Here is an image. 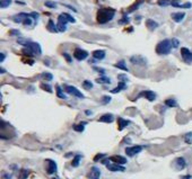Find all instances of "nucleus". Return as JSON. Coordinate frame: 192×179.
<instances>
[{
    "label": "nucleus",
    "instance_id": "f257e3e1",
    "mask_svg": "<svg viewBox=\"0 0 192 179\" xmlns=\"http://www.w3.org/2000/svg\"><path fill=\"white\" fill-rule=\"evenodd\" d=\"M114 15H115V10L113 8H101L97 11L96 18L100 24H106L107 22L113 19Z\"/></svg>",
    "mask_w": 192,
    "mask_h": 179
},
{
    "label": "nucleus",
    "instance_id": "f03ea898",
    "mask_svg": "<svg viewBox=\"0 0 192 179\" xmlns=\"http://www.w3.org/2000/svg\"><path fill=\"white\" fill-rule=\"evenodd\" d=\"M172 41L171 40H163L156 46V53L159 55H167L172 50Z\"/></svg>",
    "mask_w": 192,
    "mask_h": 179
},
{
    "label": "nucleus",
    "instance_id": "7ed1b4c3",
    "mask_svg": "<svg viewBox=\"0 0 192 179\" xmlns=\"http://www.w3.org/2000/svg\"><path fill=\"white\" fill-rule=\"evenodd\" d=\"M17 42L19 44H22V45H24L25 47L30 49L33 52V54H35V55H41L42 54V49H41V45L38 43L32 42V41H27V40H23V38L18 40Z\"/></svg>",
    "mask_w": 192,
    "mask_h": 179
},
{
    "label": "nucleus",
    "instance_id": "20e7f679",
    "mask_svg": "<svg viewBox=\"0 0 192 179\" xmlns=\"http://www.w3.org/2000/svg\"><path fill=\"white\" fill-rule=\"evenodd\" d=\"M68 23H69V21L67 19L65 14L59 15V17H58V24H57L58 30L59 32H65V30H67V24Z\"/></svg>",
    "mask_w": 192,
    "mask_h": 179
},
{
    "label": "nucleus",
    "instance_id": "39448f33",
    "mask_svg": "<svg viewBox=\"0 0 192 179\" xmlns=\"http://www.w3.org/2000/svg\"><path fill=\"white\" fill-rule=\"evenodd\" d=\"M63 89H65V91L68 93L69 95H73L75 97H77V98H84V95L74 86H69V85H65L63 86Z\"/></svg>",
    "mask_w": 192,
    "mask_h": 179
},
{
    "label": "nucleus",
    "instance_id": "423d86ee",
    "mask_svg": "<svg viewBox=\"0 0 192 179\" xmlns=\"http://www.w3.org/2000/svg\"><path fill=\"white\" fill-rule=\"evenodd\" d=\"M181 55H182V59L183 61L186 62V63H192V52L189 49L186 47H182L181 49Z\"/></svg>",
    "mask_w": 192,
    "mask_h": 179
},
{
    "label": "nucleus",
    "instance_id": "0eeeda50",
    "mask_svg": "<svg viewBox=\"0 0 192 179\" xmlns=\"http://www.w3.org/2000/svg\"><path fill=\"white\" fill-rule=\"evenodd\" d=\"M87 57H88V52L82 50V49H76L74 51V57L76 60H78V61H82Z\"/></svg>",
    "mask_w": 192,
    "mask_h": 179
},
{
    "label": "nucleus",
    "instance_id": "6e6552de",
    "mask_svg": "<svg viewBox=\"0 0 192 179\" xmlns=\"http://www.w3.org/2000/svg\"><path fill=\"white\" fill-rule=\"evenodd\" d=\"M103 163L106 165V168H107L110 171H124V170H126V168H124L123 166L118 165V163H109L106 160H104Z\"/></svg>",
    "mask_w": 192,
    "mask_h": 179
},
{
    "label": "nucleus",
    "instance_id": "1a4fd4ad",
    "mask_svg": "<svg viewBox=\"0 0 192 179\" xmlns=\"http://www.w3.org/2000/svg\"><path fill=\"white\" fill-rule=\"evenodd\" d=\"M141 150H142V146L141 145H134V146L127 148L126 153L128 157H134L136 154H138L139 152H141Z\"/></svg>",
    "mask_w": 192,
    "mask_h": 179
},
{
    "label": "nucleus",
    "instance_id": "9d476101",
    "mask_svg": "<svg viewBox=\"0 0 192 179\" xmlns=\"http://www.w3.org/2000/svg\"><path fill=\"white\" fill-rule=\"evenodd\" d=\"M46 172L49 173V175H52V173H54V172H57V163H55V161H53L51 159H48L46 161Z\"/></svg>",
    "mask_w": 192,
    "mask_h": 179
},
{
    "label": "nucleus",
    "instance_id": "9b49d317",
    "mask_svg": "<svg viewBox=\"0 0 192 179\" xmlns=\"http://www.w3.org/2000/svg\"><path fill=\"white\" fill-rule=\"evenodd\" d=\"M130 62L133 63V64H138V65H145L147 63L146 59L140 57V55H133V57H130Z\"/></svg>",
    "mask_w": 192,
    "mask_h": 179
},
{
    "label": "nucleus",
    "instance_id": "f8f14e48",
    "mask_svg": "<svg viewBox=\"0 0 192 179\" xmlns=\"http://www.w3.org/2000/svg\"><path fill=\"white\" fill-rule=\"evenodd\" d=\"M140 97H146L149 101H154L156 99V93L154 91H150V90H146V91H142V93H139L138 98Z\"/></svg>",
    "mask_w": 192,
    "mask_h": 179
},
{
    "label": "nucleus",
    "instance_id": "ddd939ff",
    "mask_svg": "<svg viewBox=\"0 0 192 179\" xmlns=\"http://www.w3.org/2000/svg\"><path fill=\"white\" fill-rule=\"evenodd\" d=\"M30 16V14H26V13H21V14H17V15H15L14 17H13V21L15 23H17V24H23L24 23V21L27 18Z\"/></svg>",
    "mask_w": 192,
    "mask_h": 179
},
{
    "label": "nucleus",
    "instance_id": "4468645a",
    "mask_svg": "<svg viewBox=\"0 0 192 179\" xmlns=\"http://www.w3.org/2000/svg\"><path fill=\"white\" fill-rule=\"evenodd\" d=\"M111 161H113L114 163H118V165H126L127 163V159L124 157H121V156H113V157L109 158Z\"/></svg>",
    "mask_w": 192,
    "mask_h": 179
},
{
    "label": "nucleus",
    "instance_id": "2eb2a0df",
    "mask_svg": "<svg viewBox=\"0 0 192 179\" xmlns=\"http://www.w3.org/2000/svg\"><path fill=\"white\" fill-rule=\"evenodd\" d=\"M100 176H101V171L97 167H92L90 169V172H89L88 177L92 179H100Z\"/></svg>",
    "mask_w": 192,
    "mask_h": 179
},
{
    "label": "nucleus",
    "instance_id": "dca6fc26",
    "mask_svg": "<svg viewBox=\"0 0 192 179\" xmlns=\"http://www.w3.org/2000/svg\"><path fill=\"white\" fill-rule=\"evenodd\" d=\"M185 166H186V162H185L184 158L180 157L175 160V167H176L177 170H183L185 168Z\"/></svg>",
    "mask_w": 192,
    "mask_h": 179
},
{
    "label": "nucleus",
    "instance_id": "f3484780",
    "mask_svg": "<svg viewBox=\"0 0 192 179\" xmlns=\"http://www.w3.org/2000/svg\"><path fill=\"white\" fill-rule=\"evenodd\" d=\"M185 17L184 13H174L172 14V19L174 21L175 23H181Z\"/></svg>",
    "mask_w": 192,
    "mask_h": 179
},
{
    "label": "nucleus",
    "instance_id": "a211bd4d",
    "mask_svg": "<svg viewBox=\"0 0 192 179\" xmlns=\"http://www.w3.org/2000/svg\"><path fill=\"white\" fill-rule=\"evenodd\" d=\"M114 121V116L112 114H105L100 117V122L102 123H112Z\"/></svg>",
    "mask_w": 192,
    "mask_h": 179
},
{
    "label": "nucleus",
    "instance_id": "6ab92c4d",
    "mask_svg": "<svg viewBox=\"0 0 192 179\" xmlns=\"http://www.w3.org/2000/svg\"><path fill=\"white\" fill-rule=\"evenodd\" d=\"M146 26L149 30H155L157 27H158V23H156L155 21L153 19H147L146 21Z\"/></svg>",
    "mask_w": 192,
    "mask_h": 179
},
{
    "label": "nucleus",
    "instance_id": "aec40b11",
    "mask_svg": "<svg viewBox=\"0 0 192 179\" xmlns=\"http://www.w3.org/2000/svg\"><path fill=\"white\" fill-rule=\"evenodd\" d=\"M93 57L96 60H103L105 57V51L103 50H96L93 52Z\"/></svg>",
    "mask_w": 192,
    "mask_h": 179
},
{
    "label": "nucleus",
    "instance_id": "412c9836",
    "mask_svg": "<svg viewBox=\"0 0 192 179\" xmlns=\"http://www.w3.org/2000/svg\"><path fill=\"white\" fill-rule=\"evenodd\" d=\"M127 88V83L126 82H123V81H121V82H119V85L117 88H114V89H112L111 93H120V91H122V90H124Z\"/></svg>",
    "mask_w": 192,
    "mask_h": 179
},
{
    "label": "nucleus",
    "instance_id": "4be33fe9",
    "mask_svg": "<svg viewBox=\"0 0 192 179\" xmlns=\"http://www.w3.org/2000/svg\"><path fill=\"white\" fill-rule=\"evenodd\" d=\"M118 123H119V129H120V131H122V129H124L126 126H128V125L130 124V121H128V120H123V118L119 117Z\"/></svg>",
    "mask_w": 192,
    "mask_h": 179
},
{
    "label": "nucleus",
    "instance_id": "5701e85b",
    "mask_svg": "<svg viewBox=\"0 0 192 179\" xmlns=\"http://www.w3.org/2000/svg\"><path fill=\"white\" fill-rule=\"evenodd\" d=\"M46 28L49 29L51 33H57V32H59V30H58V27H57V25L53 23V21H52V19H50V21H49V23H48V26H46Z\"/></svg>",
    "mask_w": 192,
    "mask_h": 179
},
{
    "label": "nucleus",
    "instance_id": "b1692460",
    "mask_svg": "<svg viewBox=\"0 0 192 179\" xmlns=\"http://www.w3.org/2000/svg\"><path fill=\"white\" fill-rule=\"evenodd\" d=\"M55 89H57V96L59 97V98H61V99H66L67 98V96L65 95V93L62 91V89H61V87L60 86H55Z\"/></svg>",
    "mask_w": 192,
    "mask_h": 179
},
{
    "label": "nucleus",
    "instance_id": "393cba45",
    "mask_svg": "<svg viewBox=\"0 0 192 179\" xmlns=\"http://www.w3.org/2000/svg\"><path fill=\"white\" fill-rule=\"evenodd\" d=\"M96 82H98V83H111V79L103 76V77H101V78L96 79Z\"/></svg>",
    "mask_w": 192,
    "mask_h": 179
},
{
    "label": "nucleus",
    "instance_id": "a878e982",
    "mask_svg": "<svg viewBox=\"0 0 192 179\" xmlns=\"http://www.w3.org/2000/svg\"><path fill=\"white\" fill-rule=\"evenodd\" d=\"M28 175H30V171H28V170H26V169H22L21 172H19L18 179H26L27 177H28Z\"/></svg>",
    "mask_w": 192,
    "mask_h": 179
},
{
    "label": "nucleus",
    "instance_id": "bb28decb",
    "mask_svg": "<svg viewBox=\"0 0 192 179\" xmlns=\"http://www.w3.org/2000/svg\"><path fill=\"white\" fill-rule=\"evenodd\" d=\"M165 105L169 106V107H177V101L174 100V99H166Z\"/></svg>",
    "mask_w": 192,
    "mask_h": 179
},
{
    "label": "nucleus",
    "instance_id": "cd10ccee",
    "mask_svg": "<svg viewBox=\"0 0 192 179\" xmlns=\"http://www.w3.org/2000/svg\"><path fill=\"white\" fill-rule=\"evenodd\" d=\"M81 156L80 154H77V156H75V158H74V160H73V167H78L79 166V162H80V160H81Z\"/></svg>",
    "mask_w": 192,
    "mask_h": 179
},
{
    "label": "nucleus",
    "instance_id": "c85d7f7f",
    "mask_svg": "<svg viewBox=\"0 0 192 179\" xmlns=\"http://www.w3.org/2000/svg\"><path fill=\"white\" fill-rule=\"evenodd\" d=\"M172 1L173 0H158V5L159 6H162V7H166V6H169V5H172Z\"/></svg>",
    "mask_w": 192,
    "mask_h": 179
},
{
    "label": "nucleus",
    "instance_id": "c756f323",
    "mask_svg": "<svg viewBox=\"0 0 192 179\" xmlns=\"http://www.w3.org/2000/svg\"><path fill=\"white\" fill-rule=\"evenodd\" d=\"M85 124H86V123H80V124L74 125V129L75 131H77V132H82L84 129H85Z\"/></svg>",
    "mask_w": 192,
    "mask_h": 179
},
{
    "label": "nucleus",
    "instance_id": "7c9ffc66",
    "mask_svg": "<svg viewBox=\"0 0 192 179\" xmlns=\"http://www.w3.org/2000/svg\"><path fill=\"white\" fill-rule=\"evenodd\" d=\"M115 67H117V68H119V69H121V70L128 71V68L126 67V62H124V61H120L119 63H117V64H115Z\"/></svg>",
    "mask_w": 192,
    "mask_h": 179
},
{
    "label": "nucleus",
    "instance_id": "2f4dec72",
    "mask_svg": "<svg viewBox=\"0 0 192 179\" xmlns=\"http://www.w3.org/2000/svg\"><path fill=\"white\" fill-rule=\"evenodd\" d=\"M82 87H84L85 89L89 90V89H92V88H93V83H92L90 81H88V80H85V81L82 82Z\"/></svg>",
    "mask_w": 192,
    "mask_h": 179
},
{
    "label": "nucleus",
    "instance_id": "473e14b6",
    "mask_svg": "<svg viewBox=\"0 0 192 179\" xmlns=\"http://www.w3.org/2000/svg\"><path fill=\"white\" fill-rule=\"evenodd\" d=\"M11 4V0H1L0 1V6L1 8H7Z\"/></svg>",
    "mask_w": 192,
    "mask_h": 179
},
{
    "label": "nucleus",
    "instance_id": "72a5a7b5",
    "mask_svg": "<svg viewBox=\"0 0 192 179\" xmlns=\"http://www.w3.org/2000/svg\"><path fill=\"white\" fill-rule=\"evenodd\" d=\"M140 4H142V0H139L138 2H136V4L133 5L132 7H130V9H129V11H134L136 9H138V7L140 6Z\"/></svg>",
    "mask_w": 192,
    "mask_h": 179
},
{
    "label": "nucleus",
    "instance_id": "f704fd0d",
    "mask_svg": "<svg viewBox=\"0 0 192 179\" xmlns=\"http://www.w3.org/2000/svg\"><path fill=\"white\" fill-rule=\"evenodd\" d=\"M46 7H49V8H57V4L55 2H52V1H45V4H44Z\"/></svg>",
    "mask_w": 192,
    "mask_h": 179
},
{
    "label": "nucleus",
    "instance_id": "c9c22d12",
    "mask_svg": "<svg viewBox=\"0 0 192 179\" xmlns=\"http://www.w3.org/2000/svg\"><path fill=\"white\" fill-rule=\"evenodd\" d=\"M171 41H172V46H173L174 49L178 47V45H180V41H178L177 38H173V40H171Z\"/></svg>",
    "mask_w": 192,
    "mask_h": 179
},
{
    "label": "nucleus",
    "instance_id": "e433bc0d",
    "mask_svg": "<svg viewBox=\"0 0 192 179\" xmlns=\"http://www.w3.org/2000/svg\"><path fill=\"white\" fill-rule=\"evenodd\" d=\"M42 76H43V78L46 79V80H49V81H51L52 79H53V76H52L51 73H49V72H45Z\"/></svg>",
    "mask_w": 192,
    "mask_h": 179
},
{
    "label": "nucleus",
    "instance_id": "4c0bfd02",
    "mask_svg": "<svg viewBox=\"0 0 192 179\" xmlns=\"http://www.w3.org/2000/svg\"><path fill=\"white\" fill-rule=\"evenodd\" d=\"M102 101H103L104 105H106V104H109L111 101V97L110 96H103L102 97Z\"/></svg>",
    "mask_w": 192,
    "mask_h": 179
},
{
    "label": "nucleus",
    "instance_id": "58836bf2",
    "mask_svg": "<svg viewBox=\"0 0 192 179\" xmlns=\"http://www.w3.org/2000/svg\"><path fill=\"white\" fill-rule=\"evenodd\" d=\"M41 87L44 89V90H46L48 93H52V89H51V87L49 86V85H45V83H42L41 85Z\"/></svg>",
    "mask_w": 192,
    "mask_h": 179
},
{
    "label": "nucleus",
    "instance_id": "ea45409f",
    "mask_svg": "<svg viewBox=\"0 0 192 179\" xmlns=\"http://www.w3.org/2000/svg\"><path fill=\"white\" fill-rule=\"evenodd\" d=\"M129 22H130V18L127 17V16H123V18H122L119 23H120V24H127V23H129Z\"/></svg>",
    "mask_w": 192,
    "mask_h": 179
},
{
    "label": "nucleus",
    "instance_id": "a19ab883",
    "mask_svg": "<svg viewBox=\"0 0 192 179\" xmlns=\"http://www.w3.org/2000/svg\"><path fill=\"white\" fill-rule=\"evenodd\" d=\"M63 14H65V16H66V17H67V19L69 21V23H75V22H76V21H75V18H74V17H71V16H70V15H69V14H67V13H63Z\"/></svg>",
    "mask_w": 192,
    "mask_h": 179
},
{
    "label": "nucleus",
    "instance_id": "79ce46f5",
    "mask_svg": "<svg viewBox=\"0 0 192 179\" xmlns=\"http://www.w3.org/2000/svg\"><path fill=\"white\" fill-rule=\"evenodd\" d=\"M10 35L17 36V35H21V33H19V30H16V29H13V30H10Z\"/></svg>",
    "mask_w": 192,
    "mask_h": 179
},
{
    "label": "nucleus",
    "instance_id": "37998d69",
    "mask_svg": "<svg viewBox=\"0 0 192 179\" xmlns=\"http://www.w3.org/2000/svg\"><path fill=\"white\" fill-rule=\"evenodd\" d=\"M118 78L120 79V80H122L123 82H126L127 80H128V78H127V77H126V76H124V74H119V76H118Z\"/></svg>",
    "mask_w": 192,
    "mask_h": 179
},
{
    "label": "nucleus",
    "instance_id": "c03bdc74",
    "mask_svg": "<svg viewBox=\"0 0 192 179\" xmlns=\"http://www.w3.org/2000/svg\"><path fill=\"white\" fill-rule=\"evenodd\" d=\"M63 57H66V60L69 62V63H71V57H70V55H69L68 53H63Z\"/></svg>",
    "mask_w": 192,
    "mask_h": 179
},
{
    "label": "nucleus",
    "instance_id": "a18cd8bd",
    "mask_svg": "<svg viewBox=\"0 0 192 179\" xmlns=\"http://www.w3.org/2000/svg\"><path fill=\"white\" fill-rule=\"evenodd\" d=\"M5 57H6V55L4 53H0V62H4L5 61Z\"/></svg>",
    "mask_w": 192,
    "mask_h": 179
},
{
    "label": "nucleus",
    "instance_id": "49530a36",
    "mask_svg": "<svg viewBox=\"0 0 192 179\" xmlns=\"http://www.w3.org/2000/svg\"><path fill=\"white\" fill-rule=\"evenodd\" d=\"M103 157H105V154H98V156H96L95 157V161H97V160H100V158H103Z\"/></svg>",
    "mask_w": 192,
    "mask_h": 179
},
{
    "label": "nucleus",
    "instance_id": "de8ad7c7",
    "mask_svg": "<svg viewBox=\"0 0 192 179\" xmlns=\"http://www.w3.org/2000/svg\"><path fill=\"white\" fill-rule=\"evenodd\" d=\"M181 179H191V176L190 175H185V176H182Z\"/></svg>",
    "mask_w": 192,
    "mask_h": 179
},
{
    "label": "nucleus",
    "instance_id": "09e8293b",
    "mask_svg": "<svg viewBox=\"0 0 192 179\" xmlns=\"http://www.w3.org/2000/svg\"><path fill=\"white\" fill-rule=\"evenodd\" d=\"M85 113H86V115H87V116H89V115H92V112H90V110H86Z\"/></svg>",
    "mask_w": 192,
    "mask_h": 179
},
{
    "label": "nucleus",
    "instance_id": "8fccbe9b",
    "mask_svg": "<svg viewBox=\"0 0 192 179\" xmlns=\"http://www.w3.org/2000/svg\"><path fill=\"white\" fill-rule=\"evenodd\" d=\"M52 179H59V178H52Z\"/></svg>",
    "mask_w": 192,
    "mask_h": 179
}]
</instances>
